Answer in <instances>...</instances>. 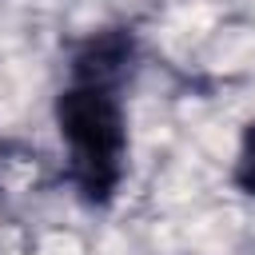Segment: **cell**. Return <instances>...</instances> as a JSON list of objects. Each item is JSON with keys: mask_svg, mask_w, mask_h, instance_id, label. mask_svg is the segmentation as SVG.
I'll use <instances>...</instances> for the list:
<instances>
[{"mask_svg": "<svg viewBox=\"0 0 255 255\" xmlns=\"http://www.w3.org/2000/svg\"><path fill=\"white\" fill-rule=\"evenodd\" d=\"M56 124L68 147V179L76 191L96 207L112 203L128 163V124L116 88L72 80L56 100Z\"/></svg>", "mask_w": 255, "mask_h": 255, "instance_id": "6da1fadb", "label": "cell"}, {"mask_svg": "<svg viewBox=\"0 0 255 255\" xmlns=\"http://www.w3.org/2000/svg\"><path fill=\"white\" fill-rule=\"evenodd\" d=\"M131 60H135V36L128 28H104V32H92L76 48V56H72V80L120 88V80L128 76Z\"/></svg>", "mask_w": 255, "mask_h": 255, "instance_id": "7a4b0ae2", "label": "cell"}, {"mask_svg": "<svg viewBox=\"0 0 255 255\" xmlns=\"http://www.w3.org/2000/svg\"><path fill=\"white\" fill-rule=\"evenodd\" d=\"M235 183L239 191L255 195V124H247L243 139H239V155H235Z\"/></svg>", "mask_w": 255, "mask_h": 255, "instance_id": "3957f363", "label": "cell"}]
</instances>
